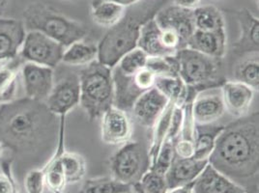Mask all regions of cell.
I'll list each match as a JSON object with an SVG mask.
<instances>
[{"mask_svg": "<svg viewBox=\"0 0 259 193\" xmlns=\"http://www.w3.org/2000/svg\"><path fill=\"white\" fill-rule=\"evenodd\" d=\"M226 113L221 91L199 93L193 104L194 124H214Z\"/></svg>", "mask_w": 259, "mask_h": 193, "instance_id": "cell-19", "label": "cell"}, {"mask_svg": "<svg viewBox=\"0 0 259 193\" xmlns=\"http://www.w3.org/2000/svg\"><path fill=\"white\" fill-rule=\"evenodd\" d=\"M25 98L46 102L54 86V69L25 62L21 69Z\"/></svg>", "mask_w": 259, "mask_h": 193, "instance_id": "cell-10", "label": "cell"}, {"mask_svg": "<svg viewBox=\"0 0 259 193\" xmlns=\"http://www.w3.org/2000/svg\"><path fill=\"white\" fill-rule=\"evenodd\" d=\"M194 21L195 30L216 33L221 37L227 38L224 16L215 6L204 5L195 8Z\"/></svg>", "mask_w": 259, "mask_h": 193, "instance_id": "cell-25", "label": "cell"}, {"mask_svg": "<svg viewBox=\"0 0 259 193\" xmlns=\"http://www.w3.org/2000/svg\"><path fill=\"white\" fill-rule=\"evenodd\" d=\"M13 160H5L1 162L2 173H0V193H14L18 188L12 171Z\"/></svg>", "mask_w": 259, "mask_h": 193, "instance_id": "cell-37", "label": "cell"}, {"mask_svg": "<svg viewBox=\"0 0 259 193\" xmlns=\"http://www.w3.org/2000/svg\"><path fill=\"white\" fill-rule=\"evenodd\" d=\"M187 47L213 58L223 59L227 51V38L216 33L194 30L187 43Z\"/></svg>", "mask_w": 259, "mask_h": 193, "instance_id": "cell-23", "label": "cell"}, {"mask_svg": "<svg viewBox=\"0 0 259 193\" xmlns=\"http://www.w3.org/2000/svg\"><path fill=\"white\" fill-rule=\"evenodd\" d=\"M150 166L148 149L138 141H129L123 144L109 159L111 177L131 186L141 182V178L150 169Z\"/></svg>", "mask_w": 259, "mask_h": 193, "instance_id": "cell-7", "label": "cell"}, {"mask_svg": "<svg viewBox=\"0 0 259 193\" xmlns=\"http://www.w3.org/2000/svg\"><path fill=\"white\" fill-rule=\"evenodd\" d=\"M182 125H183V108L176 106L173 110L172 117H171L167 137L165 141H170L174 143L176 140L178 139L181 134Z\"/></svg>", "mask_w": 259, "mask_h": 193, "instance_id": "cell-39", "label": "cell"}, {"mask_svg": "<svg viewBox=\"0 0 259 193\" xmlns=\"http://www.w3.org/2000/svg\"><path fill=\"white\" fill-rule=\"evenodd\" d=\"M175 58L178 75L187 86L197 87L202 91L217 89L226 81L221 76L222 59H217L185 47L179 50Z\"/></svg>", "mask_w": 259, "mask_h": 193, "instance_id": "cell-6", "label": "cell"}, {"mask_svg": "<svg viewBox=\"0 0 259 193\" xmlns=\"http://www.w3.org/2000/svg\"><path fill=\"white\" fill-rule=\"evenodd\" d=\"M225 129L224 125L205 124L194 125V158L197 160H208L215 148L217 138Z\"/></svg>", "mask_w": 259, "mask_h": 193, "instance_id": "cell-24", "label": "cell"}, {"mask_svg": "<svg viewBox=\"0 0 259 193\" xmlns=\"http://www.w3.org/2000/svg\"><path fill=\"white\" fill-rule=\"evenodd\" d=\"M155 22L161 29H167L176 33L183 45L187 47V43L194 34V10L181 8L176 5L164 6L154 18Z\"/></svg>", "mask_w": 259, "mask_h": 193, "instance_id": "cell-12", "label": "cell"}, {"mask_svg": "<svg viewBox=\"0 0 259 193\" xmlns=\"http://www.w3.org/2000/svg\"><path fill=\"white\" fill-rule=\"evenodd\" d=\"M140 184L143 193H167L169 190L164 175L153 170L144 174Z\"/></svg>", "mask_w": 259, "mask_h": 193, "instance_id": "cell-35", "label": "cell"}, {"mask_svg": "<svg viewBox=\"0 0 259 193\" xmlns=\"http://www.w3.org/2000/svg\"><path fill=\"white\" fill-rule=\"evenodd\" d=\"M112 79L114 88V104L115 108L131 112L132 108L138 98L142 94L137 87L133 75H123L116 68H112Z\"/></svg>", "mask_w": 259, "mask_h": 193, "instance_id": "cell-21", "label": "cell"}, {"mask_svg": "<svg viewBox=\"0 0 259 193\" xmlns=\"http://www.w3.org/2000/svg\"><path fill=\"white\" fill-rule=\"evenodd\" d=\"M78 78L79 106L90 121L102 117L114 104L111 68L96 60L80 70Z\"/></svg>", "mask_w": 259, "mask_h": 193, "instance_id": "cell-5", "label": "cell"}, {"mask_svg": "<svg viewBox=\"0 0 259 193\" xmlns=\"http://www.w3.org/2000/svg\"><path fill=\"white\" fill-rule=\"evenodd\" d=\"M14 193H20V192H19V190H18V188H17V189H16V190H15V191H14Z\"/></svg>", "mask_w": 259, "mask_h": 193, "instance_id": "cell-48", "label": "cell"}, {"mask_svg": "<svg viewBox=\"0 0 259 193\" xmlns=\"http://www.w3.org/2000/svg\"><path fill=\"white\" fill-rule=\"evenodd\" d=\"M138 47L144 52L148 57H166L175 55L165 46L162 29L154 19L145 22L141 26Z\"/></svg>", "mask_w": 259, "mask_h": 193, "instance_id": "cell-20", "label": "cell"}, {"mask_svg": "<svg viewBox=\"0 0 259 193\" xmlns=\"http://www.w3.org/2000/svg\"><path fill=\"white\" fill-rule=\"evenodd\" d=\"M8 4V0H0V17L4 14Z\"/></svg>", "mask_w": 259, "mask_h": 193, "instance_id": "cell-45", "label": "cell"}, {"mask_svg": "<svg viewBox=\"0 0 259 193\" xmlns=\"http://www.w3.org/2000/svg\"><path fill=\"white\" fill-rule=\"evenodd\" d=\"M20 56L0 63V106L12 103L18 93V80L22 69Z\"/></svg>", "mask_w": 259, "mask_h": 193, "instance_id": "cell-22", "label": "cell"}, {"mask_svg": "<svg viewBox=\"0 0 259 193\" xmlns=\"http://www.w3.org/2000/svg\"><path fill=\"white\" fill-rule=\"evenodd\" d=\"M193 188H194V182H191L182 186L169 189L167 193H193Z\"/></svg>", "mask_w": 259, "mask_h": 193, "instance_id": "cell-43", "label": "cell"}, {"mask_svg": "<svg viewBox=\"0 0 259 193\" xmlns=\"http://www.w3.org/2000/svg\"><path fill=\"white\" fill-rule=\"evenodd\" d=\"M126 7L109 0H93L91 17L98 25L110 28L123 18Z\"/></svg>", "mask_w": 259, "mask_h": 193, "instance_id": "cell-26", "label": "cell"}, {"mask_svg": "<svg viewBox=\"0 0 259 193\" xmlns=\"http://www.w3.org/2000/svg\"><path fill=\"white\" fill-rule=\"evenodd\" d=\"M22 22L26 31H38L61 43L65 49L72 43L87 39L88 30L81 22H76L41 2L26 6L22 13Z\"/></svg>", "mask_w": 259, "mask_h": 193, "instance_id": "cell-4", "label": "cell"}, {"mask_svg": "<svg viewBox=\"0 0 259 193\" xmlns=\"http://www.w3.org/2000/svg\"><path fill=\"white\" fill-rule=\"evenodd\" d=\"M169 0H142L126 7L123 18L97 43L98 61L113 68L122 56L138 47L141 26L155 18Z\"/></svg>", "mask_w": 259, "mask_h": 193, "instance_id": "cell-3", "label": "cell"}, {"mask_svg": "<svg viewBox=\"0 0 259 193\" xmlns=\"http://www.w3.org/2000/svg\"><path fill=\"white\" fill-rule=\"evenodd\" d=\"M175 107H176V104L174 102L168 101L166 108H164L161 116L157 120V122L152 128L153 133H152L151 144L148 149L151 165L154 163V161H156L159 152L166 140L170 121L172 117L173 110Z\"/></svg>", "mask_w": 259, "mask_h": 193, "instance_id": "cell-28", "label": "cell"}, {"mask_svg": "<svg viewBox=\"0 0 259 193\" xmlns=\"http://www.w3.org/2000/svg\"><path fill=\"white\" fill-rule=\"evenodd\" d=\"M201 1L202 0H173L174 5L189 10H194L195 8L199 7Z\"/></svg>", "mask_w": 259, "mask_h": 193, "instance_id": "cell-42", "label": "cell"}, {"mask_svg": "<svg viewBox=\"0 0 259 193\" xmlns=\"http://www.w3.org/2000/svg\"><path fill=\"white\" fill-rule=\"evenodd\" d=\"M61 163L67 184L80 182L85 177L87 161L81 155L65 151L61 156Z\"/></svg>", "mask_w": 259, "mask_h": 193, "instance_id": "cell-30", "label": "cell"}, {"mask_svg": "<svg viewBox=\"0 0 259 193\" xmlns=\"http://www.w3.org/2000/svg\"><path fill=\"white\" fill-rule=\"evenodd\" d=\"M48 193H64L61 192V191H52V190H49V192Z\"/></svg>", "mask_w": 259, "mask_h": 193, "instance_id": "cell-47", "label": "cell"}, {"mask_svg": "<svg viewBox=\"0 0 259 193\" xmlns=\"http://www.w3.org/2000/svg\"><path fill=\"white\" fill-rule=\"evenodd\" d=\"M175 156L181 159L194 158V143L193 140L178 138L173 143Z\"/></svg>", "mask_w": 259, "mask_h": 193, "instance_id": "cell-41", "label": "cell"}, {"mask_svg": "<svg viewBox=\"0 0 259 193\" xmlns=\"http://www.w3.org/2000/svg\"><path fill=\"white\" fill-rule=\"evenodd\" d=\"M193 193H248L227 176L207 164L194 182Z\"/></svg>", "mask_w": 259, "mask_h": 193, "instance_id": "cell-17", "label": "cell"}, {"mask_svg": "<svg viewBox=\"0 0 259 193\" xmlns=\"http://www.w3.org/2000/svg\"><path fill=\"white\" fill-rule=\"evenodd\" d=\"M168 101H172L177 107H183L188 96V86L178 76H157L155 86Z\"/></svg>", "mask_w": 259, "mask_h": 193, "instance_id": "cell-29", "label": "cell"}, {"mask_svg": "<svg viewBox=\"0 0 259 193\" xmlns=\"http://www.w3.org/2000/svg\"><path fill=\"white\" fill-rule=\"evenodd\" d=\"M109 1H113L115 3H118L124 7H129V6H132L134 4H137V3L141 2L142 0H109Z\"/></svg>", "mask_w": 259, "mask_h": 193, "instance_id": "cell-44", "label": "cell"}, {"mask_svg": "<svg viewBox=\"0 0 259 193\" xmlns=\"http://www.w3.org/2000/svg\"><path fill=\"white\" fill-rule=\"evenodd\" d=\"M65 47L38 31H27L19 56L25 62L54 69L62 62Z\"/></svg>", "mask_w": 259, "mask_h": 193, "instance_id": "cell-8", "label": "cell"}, {"mask_svg": "<svg viewBox=\"0 0 259 193\" xmlns=\"http://www.w3.org/2000/svg\"><path fill=\"white\" fill-rule=\"evenodd\" d=\"M3 153H4V144L0 141V160H1L2 156H3Z\"/></svg>", "mask_w": 259, "mask_h": 193, "instance_id": "cell-46", "label": "cell"}, {"mask_svg": "<svg viewBox=\"0 0 259 193\" xmlns=\"http://www.w3.org/2000/svg\"><path fill=\"white\" fill-rule=\"evenodd\" d=\"M168 104L166 96L153 87L142 93L132 108L133 117L144 128L152 129Z\"/></svg>", "mask_w": 259, "mask_h": 193, "instance_id": "cell-13", "label": "cell"}, {"mask_svg": "<svg viewBox=\"0 0 259 193\" xmlns=\"http://www.w3.org/2000/svg\"><path fill=\"white\" fill-rule=\"evenodd\" d=\"M174 158H175V153H174L172 142L165 141L157 156L156 161H154L149 170H153L162 175H165V173L170 167Z\"/></svg>", "mask_w": 259, "mask_h": 193, "instance_id": "cell-36", "label": "cell"}, {"mask_svg": "<svg viewBox=\"0 0 259 193\" xmlns=\"http://www.w3.org/2000/svg\"><path fill=\"white\" fill-rule=\"evenodd\" d=\"M57 116L24 98L0 107V141L14 151H47L58 139Z\"/></svg>", "mask_w": 259, "mask_h": 193, "instance_id": "cell-2", "label": "cell"}, {"mask_svg": "<svg viewBox=\"0 0 259 193\" xmlns=\"http://www.w3.org/2000/svg\"><path fill=\"white\" fill-rule=\"evenodd\" d=\"M220 88L226 112L236 118L248 115L254 98L253 89L236 80H226Z\"/></svg>", "mask_w": 259, "mask_h": 193, "instance_id": "cell-15", "label": "cell"}, {"mask_svg": "<svg viewBox=\"0 0 259 193\" xmlns=\"http://www.w3.org/2000/svg\"><path fill=\"white\" fill-rule=\"evenodd\" d=\"M240 36L233 44V54L239 57L258 54L259 21L248 9H241L236 13Z\"/></svg>", "mask_w": 259, "mask_h": 193, "instance_id": "cell-14", "label": "cell"}, {"mask_svg": "<svg viewBox=\"0 0 259 193\" xmlns=\"http://www.w3.org/2000/svg\"><path fill=\"white\" fill-rule=\"evenodd\" d=\"M98 60V46L87 39L77 41L65 49L62 63L70 66H87Z\"/></svg>", "mask_w": 259, "mask_h": 193, "instance_id": "cell-27", "label": "cell"}, {"mask_svg": "<svg viewBox=\"0 0 259 193\" xmlns=\"http://www.w3.org/2000/svg\"><path fill=\"white\" fill-rule=\"evenodd\" d=\"M234 78L236 81L249 86L254 91H258V54L244 57L234 69Z\"/></svg>", "mask_w": 259, "mask_h": 193, "instance_id": "cell-31", "label": "cell"}, {"mask_svg": "<svg viewBox=\"0 0 259 193\" xmlns=\"http://www.w3.org/2000/svg\"><path fill=\"white\" fill-rule=\"evenodd\" d=\"M209 164L227 178L256 192L259 170V114L253 112L225 126Z\"/></svg>", "mask_w": 259, "mask_h": 193, "instance_id": "cell-1", "label": "cell"}, {"mask_svg": "<svg viewBox=\"0 0 259 193\" xmlns=\"http://www.w3.org/2000/svg\"><path fill=\"white\" fill-rule=\"evenodd\" d=\"M24 186L27 193H44L45 176L42 169H33L27 173L24 179Z\"/></svg>", "mask_w": 259, "mask_h": 193, "instance_id": "cell-38", "label": "cell"}, {"mask_svg": "<svg viewBox=\"0 0 259 193\" xmlns=\"http://www.w3.org/2000/svg\"><path fill=\"white\" fill-rule=\"evenodd\" d=\"M78 75H68L54 83V88L45 104L55 116H67L70 111L79 105Z\"/></svg>", "mask_w": 259, "mask_h": 193, "instance_id": "cell-9", "label": "cell"}, {"mask_svg": "<svg viewBox=\"0 0 259 193\" xmlns=\"http://www.w3.org/2000/svg\"><path fill=\"white\" fill-rule=\"evenodd\" d=\"M101 119V137L106 144L122 146L129 142L133 135V124L126 111L113 106Z\"/></svg>", "mask_w": 259, "mask_h": 193, "instance_id": "cell-11", "label": "cell"}, {"mask_svg": "<svg viewBox=\"0 0 259 193\" xmlns=\"http://www.w3.org/2000/svg\"><path fill=\"white\" fill-rule=\"evenodd\" d=\"M133 77L137 87L142 93H144L155 86V80L157 76L148 68L145 67L136 75H133Z\"/></svg>", "mask_w": 259, "mask_h": 193, "instance_id": "cell-40", "label": "cell"}, {"mask_svg": "<svg viewBox=\"0 0 259 193\" xmlns=\"http://www.w3.org/2000/svg\"><path fill=\"white\" fill-rule=\"evenodd\" d=\"M132 186L110 177H97L83 182L78 193H129Z\"/></svg>", "mask_w": 259, "mask_h": 193, "instance_id": "cell-32", "label": "cell"}, {"mask_svg": "<svg viewBox=\"0 0 259 193\" xmlns=\"http://www.w3.org/2000/svg\"><path fill=\"white\" fill-rule=\"evenodd\" d=\"M147 59L148 56L141 49L136 47L122 56L114 68H116L123 75L132 76L146 67Z\"/></svg>", "mask_w": 259, "mask_h": 193, "instance_id": "cell-33", "label": "cell"}, {"mask_svg": "<svg viewBox=\"0 0 259 193\" xmlns=\"http://www.w3.org/2000/svg\"><path fill=\"white\" fill-rule=\"evenodd\" d=\"M146 68L152 71L156 76H178V66L175 55L148 57Z\"/></svg>", "mask_w": 259, "mask_h": 193, "instance_id": "cell-34", "label": "cell"}, {"mask_svg": "<svg viewBox=\"0 0 259 193\" xmlns=\"http://www.w3.org/2000/svg\"><path fill=\"white\" fill-rule=\"evenodd\" d=\"M208 163V160L181 159L175 156L170 167L164 175L168 189L194 182Z\"/></svg>", "mask_w": 259, "mask_h": 193, "instance_id": "cell-18", "label": "cell"}, {"mask_svg": "<svg viewBox=\"0 0 259 193\" xmlns=\"http://www.w3.org/2000/svg\"><path fill=\"white\" fill-rule=\"evenodd\" d=\"M26 33L22 21L0 18V63L19 56Z\"/></svg>", "mask_w": 259, "mask_h": 193, "instance_id": "cell-16", "label": "cell"}, {"mask_svg": "<svg viewBox=\"0 0 259 193\" xmlns=\"http://www.w3.org/2000/svg\"><path fill=\"white\" fill-rule=\"evenodd\" d=\"M129 193H132V191H130V192H129Z\"/></svg>", "mask_w": 259, "mask_h": 193, "instance_id": "cell-49", "label": "cell"}]
</instances>
